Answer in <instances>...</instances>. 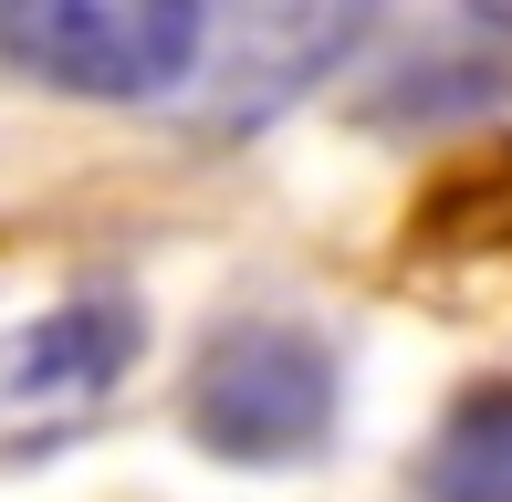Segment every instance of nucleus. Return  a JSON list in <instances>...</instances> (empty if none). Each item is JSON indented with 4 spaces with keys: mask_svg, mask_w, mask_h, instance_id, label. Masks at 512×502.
<instances>
[{
    "mask_svg": "<svg viewBox=\"0 0 512 502\" xmlns=\"http://www.w3.org/2000/svg\"><path fill=\"white\" fill-rule=\"evenodd\" d=\"M335 346L314 325H283V314H241L199 346L189 367V440L209 461L241 471H283L314 461L335 440Z\"/></svg>",
    "mask_w": 512,
    "mask_h": 502,
    "instance_id": "nucleus-1",
    "label": "nucleus"
},
{
    "mask_svg": "<svg viewBox=\"0 0 512 502\" xmlns=\"http://www.w3.org/2000/svg\"><path fill=\"white\" fill-rule=\"evenodd\" d=\"M136 356H147V314L115 283H84L63 304L0 325V471L42 461V450H74L126 398Z\"/></svg>",
    "mask_w": 512,
    "mask_h": 502,
    "instance_id": "nucleus-2",
    "label": "nucleus"
},
{
    "mask_svg": "<svg viewBox=\"0 0 512 502\" xmlns=\"http://www.w3.org/2000/svg\"><path fill=\"white\" fill-rule=\"evenodd\" d=\"M0 63L84 105H147L168 84H189L199 11L189 0H11Z\"/></svg>",
    "mask_w": 512,
    "mask_h": 502,
    "instance_id": "nucleus-3",
    "label": "nucleus"
},
{
    "mask_svg": "<svg viewBox=\"0 0 512 502\" xmlns=\"http://www.w3.org/2000/svg\"><path fill=\"white\" fill-rule=\"evenodd\" d=\"M366 21L356 11H241V21H209L199 11V63H189V126L209 136H241L262 126L272 105H293L335 53H356Z\"/></svg>",
    "mask_w": 512,
    "mask_h": 502,
    "instance_id": "nucleus-4",
    "label": "nucleus"
},
{
    "mask_svg": "<svg viewBox=\"0 0 512 502\" xmlns=\"http://www.w3.org/2000/svg\"><path fill=\"white\" fill-rule=\"evenodd\" d=\"M418 502H512V377H481L418 450Z\"/></svg>",
    "mask_w": 512,
    "mask_h": 502,
    "instance_id": "nucleus-5",
    "label": "nucleus"
}]
</instances>
